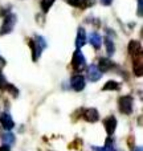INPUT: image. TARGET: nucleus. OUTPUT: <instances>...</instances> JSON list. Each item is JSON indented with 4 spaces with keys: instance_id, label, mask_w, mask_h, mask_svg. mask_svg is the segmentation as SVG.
Listing matches in <instances>:
<instances>
[{
    "instance_id": "1",
    "label": "nucleus",
    "mask_w": 143,
    "mask_h": 151,
    "mask_svg": "<svg viewBox=\"0 0 143 151\" xmlns=\"http://www.w3.org/2000/svg\"><path fill=\"white\" fill-rule=\"evenodd\" d=\"M28 42H29V47H31V49H32V58H33V61H37V58L41 56L42 49L47 47V42H45V40L40 36H37L36 40H29Z\"/></svg>"
},
{
    "instance_id": "2",
    "label": "nucleus",
    "mask_w": 143,
    "mask_h": 151,
    "mask_svg": "<svg viewBox=\"0 0 143 151\" xmlns=\"http://www.w3.org/2000/svg\"><path fill=\"white\" fill-rule=\"evenodd\" d=\"M16 15H13V13H9V15H7L4 17V21H3L1 24V28H0V35L1 36H4V35H8L12 32L13 27H15L16 24Z\"/></svg>"
},
{
    "instance_id": "3",
    "label": "nucleus",
    "mask_w": 143,
    "mask_h": 151,
    "mask_svg": "<svg viewBox=\"0 0 143 151\" xmlns=\"http://www.w3.org/2000/svg\"><path fill=\"white\" fill-rule=\"evenodd\" d=\"M133 102H134V99H133V97H130V96L121 97L119 101H118V106H119L121 113L130 115L131 113H133Z\"/></svg>"
},
{
    "instance_id": "4",
    "label": "nucleus",
    "mask_w": 143,
    "mask_h": 151,
    "mask_svg": "<svg viewBox=\"0 0 143 151\" xmlns=\"http://www.w3.org/2000/svg\"><path fill=\"white\" fill-rule=\"evenodd\" d=\"M86 65V60H85V56L82 55L80 49H77L73 55V58H72V66L74 68V70H81L83 66Z\"/></svg>"
},
{
    "instance_id": "5",
    "label": "nucleus",
    "mask_w": 143,
    "mask_h": 151,
    "mask_svg": "<svg viewBox=\"0 0 143 151\" xmlns=\"http://www.w3.org/2000/svg\"><path fill=\"white\" fill-rule=\"evenodd\" d=\"M86 76H88L89 81H91V82H97V81L102 77V72L99 70V68L97 65L91 64V65L88 68V73H86Z\"/></svg>"
},
{
    "instance_id": "6",
    "label": "nucleus",
    "mask_w": 143,
    "mask_h": 151,
    "mask_svg": "<svg viewBox=\"0 0 143 151\" xmlns=\"http://www.w3.org/2000/svg\"><path fill=\"white\" fill-rule=\"evenodd\" d=\"M70 86H72L73 90H75V91L82 90V89L85 88V78H83V76L77 74V76H74V77H72Z\"/></svg>"
},
{
    "instance_id": "7",
    "label": "nucleus",
    "mask_w": 143,
    "mask_h": 151,
    "mask_svg": "<svg viewBox=\"0 0 143 151\" xmlns=\"http://www.w3.org/2000/svg\"><path fill=\"white\" fill-rule=\"evenodd\" d=\"M103 125H105V129H106V133L109 135H113L115 129H117V118L114 115H110V117H107L103 121Z\"/></svg>"
},
{
    "instance_id": "8",
    "label": "nucleus",
    "mask_w": 143,
    "mask_h": 151,
    "mask_svg": "<svg viewBox=\"0 0 143 151\" xmlns=\"http://www.w3.org/2000/svg\"><path fill=\"white\" fill-rule=\"evenodd\" d=\"M143 73V56L142 53L134 56V74L137 77H141Z\"/></svg>"
},
{
    "instance_id": "9",
    "label": "nucleus",
    "mask_w": 143,
    "mask_h": 151,
    "mask_svg": "<svg viewBox=\"0 0 143 151\" xmlns=\"http://www.w3.org/2000/svg\"><path fill=\"white\" fill-rule=\"evenodd\" d=\"M99 118V114H98V110L97 109H93V107H90V109H86L85 111H83V119L88 121V122H97Z\"/></svg>"
},
{
    "instance_id": "10",
    "label": "nucleus",
    "mask_w": 143,
    "mask_h": 151,
    "mask_svg": "<svg viewBox=\"0 0 143 151\" xmlns=\"http://www.w3.org/2000/svg\"><path fill=\"white\" fill-rule=\"evenodd\" d=\"M0 122H1V126L3 129H5L7 131L12 130L13 126H15V122H13L12 117H11L8 113H4V114L1 115V118H0Z\"/></svg>"
},
{
    "instance_id": "11",
    "label": "nucleus",
    "mask_w": 143,
    "mask_h": 151,
    "mask_svg": "<svg viewBox=\"0 0 143 151\" xmlns=\"http://www.w3.org/2000/svg\"><path fill=\"white\" fill-rule=\"evenodd\" d=\"M88 41V37H86V32L83 28H78V32H77V39H75V47L77 49L82 48L83 45L86 44Z\"/></svg>"
},
{
    "instance_id": "12",
    "label": "nucleus",
    "mask_w": 143,
    "mask_h": 151,
    "mask_svg": "<svg viewBox=\"0 0 143 151\" xmlns=\"http://www.w3.org/2000/svg\"><path fill=\"white\" fill-rule=\"evenodd\" d=\"M89 41H90V44L93 45L96 49H99L102 45V37L99 36L97 32H91V33L89 35Z\"/></svg>"
},
{
    "instance_id": "13",
    "label": "nucleus",
    "mask_w": 143,
    "mask_h": 151,
    "mask_svg": "<svg viewBox=\"0 0 143 151\" xmlns=\"http://www.w3.org/2000/svg\"><path fill=\"white\" fill-rule=\"evenodd\" d=\"M129 53H130L131 56H137V55H139V53H142L141 44H139L138 41H135V40L130 41L129 42Z\"/></svg>"
},
{
    "instance_id": "14",
    "label": "nucleus",
    "mask_w": 143,
    "mask_h": 151,
    "mask_svg": "<svg viewBox=\"0 0 143 151\" xmlns=\"http://www.w3.org/2000/svg\"><path fill=\"white\" fill-rule=\"evenodd\" d=\"M113 66H114V63H113L110 58H103L102 57L101 60H99V65H98V68H99V70L101 72H106V70H109V69H111Z\"/></svg>"
},
{
    "instance_id": "15",
    "label": "nucleus",
    "mask_w": 143,
    "mask_h": 151,
    "mask_svg": "<svg viewBox=\"0 0 143 151\" xmlns=\"http://www.w3.org/2000/svg\"><path fill=\"white\" fill-rule=\"evenodd\" d=\"M1 141H3V145H5V146L9 147L11 145L15 143V135H13L12 133H8V131H7L5 134H3Z\"/></svg>"
},
{
    "instance_id": "16",
    "label": "nucleus",
    "mask_w": 143,
    "mask_h": 151,
    "mask_svg": "<svg viewBox=\"0 0 143 151\" xmlns=\"http://www.w3.org/2000/svg\"><path fill=\"white\" fill-rule=\"evenodd\" d=\"M119 88L121 86L118 82H115V81H107V82L103 85L102 90H118Z\"/></svg>"
},
{
    "instance_id": "17",
    "label": "nucleus",
    "mask_w": 143,
    "mask_h": 151,
    "mask_svg": "<svg viewBox=\"0 0 143 151\" xmlns=\"http://www.w3.org/2000/svg\"><path fill=\"white\" fill-rule=\"evenodd\" d=\"M105 45H106V52H107V55H109V56L114 55V52H115L114 42H113L110 39H105Z\"/></svg>"
},
{
    "instance_id": "18",
    "label": "nucleus",
    "mask_w": 143,
    "mask_h": 151,
    "mask_svg": "<svg viewBox=\"0 0 143 151\" xmlns=\"http://www.w3.org/2000/svg\"><path fill=\"white\" fill-rule=\"evenodd\" d=\"M55 4V0H41V9L44 13H47L50 9V7Z\"/></svg>"
},
{
    "instance_id": "19",
    "label": "nucleus",
    "mask_w": 143,
    "mask_h": 151,
    "mask_svg": "<svg viewBox=\"0 0 143 151\" xmlns=\"http://www.w3.org/2000/svg\"><path fill=\"white\" fill-rule=\"evenodd\" d=\"M7 86H8L7 80H5L4 74L0 72V89H1V90H4V89H7Z\"/></svg>"
},
{
    "instance_id": "20",
    "label": "nucleus",
    "mask_w": 143,
    "mask_h": 151,
    "mask_svg": "<svg viewBox=\"0 0 143 151\" xmlns=\"http://www.w3.org/2000/svg\"><path fill=\"white\" fill-rule=\"evenodd\" d=\"M94 4V0H81V8H89Z\"/></svg>"
},
{
    "instance_id": "21",
    "label": "nucleus",
    "mask_w": 143,
    "mask_h": 151,
    "mask_svg": "<svg viewBox=\"0 0 143 151\" xmlns=\"http://www.w3.org/2000/svg\"><path fill=\"white\" fill-rule=\"evenodd\" d=\"M7 90L9 91V93L12 94L13 97H17V96H19V90H17V89H16L13 85H8V86H7Z\"/></svg>"
},
{
    "instance_id": "22",
    "label": "nucleus",
    "mask_w": 143,
    "mask_h": 151,
    "mask_svg": "<svg viewBox=\"0 0 143 151\" xmlns=\"http://www.w3.org/2000/svg\"><path fill=\"white\" fill-rule=\"evenodd\" d=\"M68 4H70L72 7H77V8H81V0H65Z\"/></svg>"
},
{
    "instance_id": "23",
    "label": "nucleus",
    "mask_w": 143,
    "mask_h": 151,
    "mask_svg": "<svg viewBox=\"0 0 143 151\" xmlns=\"http://www.w3.org/2000/svg\"><path fill=\"white\" fill-rule=\"evenodd\" d=\"M91 149L96 151H114L113 146H105V147H93L91 146Z\"/></svg>"
},
{
    "instance_id": "24",
    "label": "nucleus",
    "mask_w": 143,
    "mask_h": 151,
    "mask_svg": "<svg viewBox=\"0 0 143 151\" xmlns=\"http://www.w3.org/2000/svg\"><path fill=\"white\" fill-rule=\"evenodd\" d=\"M142 9H143V4H142V0H138V16L141 17L142 16Z\"/></svg>"
},
{
    "instance_id": "25",
    "label": "nucleus",
    "mask_w": 143,
    "mask_h": 151,
    "mask_svg": "<svg viewBox=\"0 0 143 151\" xmlns=\"http://www.w3.org/2000/svg\"><path fill=\"white\" fill-rule=\"evenodd\" d=\"M101 3H102L103 5H110V4L113 3V0H101Z\"/></svg>"
},
{
    "instance_id": "26",
    "label": "nucleus",
    "mask_w": 143,
    "mask_h": 151,
    "mask_svg": "<svg viewBox=\"0 0 143 151\" xmlns=\"http://www.w3.org/2000/svg\"><path fill=\"white\" fill-rule=\"evenodd\" d=\"M4 65H5V60H4V58L0 57V68H3Z\"/></svg>"
},
{
    "instance_id": "27",
    "label": "nucleus",
    "mask_w": 143,
    "mask_h": 151,
    "mask_svg": "<svg viewBox=\"0 0 143 151\" xmlns=\"http://www.w3.org/2000/svg\"><path fill=\"white\" fill-rule=\"evenodd\" d=\"M0 151H9V147L8 146H1L0 147Z\"/></svg>"
},
{
    "instance_id": "28",
    "label": "nucleus",
    "mask_w": 143,
    "mask_h": 151,
    "mask_svg": "<svg viewBox=\"0 0 143 151\" xmlns=\"http://www.w3.org/2000/svg\"><path fill=\"white\" fill-rule=\"evenodd\" d=\"M133 151H143V150H142V147H141V146H135V147L133 149Z\"/></svg>"
}]
</instances>
